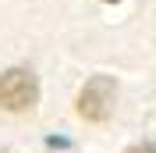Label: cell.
I'll use <instances>...</instances> for the list:
<instances>
[{
    "label": "cell",
    "mask_w": 156,
    "mask_h": 153,
    "mask_svg": "<svg viewBox=\"0 0 156 153\" xmlns=\"http://www.w3.org/2000/svg\"><path fill=\"white\" fill-rule=\"evenodd\" d=\"M39 100V86L36 75L25 71V68H7L0 71V107L11 110V114H21V110H32Z\"/></svg>",
    "instance_id": "cell-1"
},
{
    "label": "cell",
    "mask_w": 156,
    "mask_h": 153,
    "mask_svg": "<svg viewBox=\"0 0 156 153\" xmlns=\"http://www.w3.org/2000/svg\"><path fill=\"white\" fill-rule=\"evenodd\" d=\"M114 96H117L114 78L110 75H92L85 86L78 89L75 110H78V118H85V121H107L110 110H114Z\"/></svg>",
    "instance_id": "cell-2"
},
{
    "label": "cell",
    "mask_w": 156,
    "mask_h": 153,
    "mask_svg": "<svg viewBox=\"0 0 156 153\" xmlns=\"http://www.w3.org/2000/svg\"><path fill=\"white\" fill-rule=\"evenodd\" d=\"M128 153H156V146H138V150H128Z\"/></svg>",
    "instance_id": "cell-3"
}]
</instances>
